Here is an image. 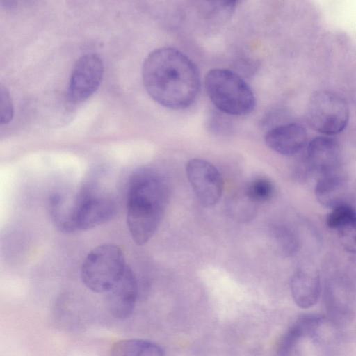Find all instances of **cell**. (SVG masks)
<instances>
[{"label":"cell","instance_id":"1","mask_svg":"<svg viewBox=\"0 0 356 356\" xmlns=\"http://www.w3.org/2000/svg\"><path fill=\"white\" fill-rule=\"evenodd\" d=\"M142 77L149 95L160 105L172 110L190 106L201 86L195 64L172 47H161L149 53L143 65Z\"/></svg>","mask_w":356,"mask_h":356},{"label":"cell","instance_id":"2","mask_svg":"<svg viewBox=\"0 0 356 356\" xmlns=\"http://www.w3.org/2000/svg\"><path fill=\"white\" fill-rule=\"evenodd\" d=\"M169 197L164 177L144 168L131 177L127 202V223L131 236L138 245L147 243L157 230Z\"/></svg>","mask_w":356,"mask_h":356},{"label":"cell","instance_id":"3","mask_svg":"<svg viewBox=\"0 0 356 356\" xmlns=\"http://www.w3.org/2000/svg\"><path fill=\"white\" fill-rule=\"evenodd\" d=\"M204 87L213 104L225 113L244 115L254 108L252 90L234 71L222 68L210 70L204 78Z\"/></svg>","mask_w":356,"mask_h":356},{"label":"cell","instance_id":"4","mask_svg":"<svg viewBox=\"0 0 356 356\" xmlns=\"http://www.w3.org/2000/svg\"><path fill=\"white\" fill-rule=\"evenodd\" d=\"M127 267L123 252L118 245L103 244L87 254L82 264L81 277L85 286L92 291L106 293Z\"/></svg>","mask_w":356,"mask_h":356},{"label":"cell","instance_id":"5","mask_svg":"<svg viewBox=\"0 0 356 356\" xmlns=\"http://www.w3.org/2000/svg\"><path fill=\"white\" fill-rule=\"evenodd\" d=\"M309 125L326 135L341 132L347 126L350 117L346 100L338 94L321 90L314 92L309 100L307 112Z\"/></svg>","mask_w":356,"mask_h":356},{"label":"cell","instance_id":"6","mask_svg":"<svg viewBox=\"0 0 356 356\" xmlns=\"http://www.w3.org/2000/svg\"><path fill=\"white\" fill-rule=\"evenodd\" d=\"M115 209L111 197L91 188H83L75 197L76 230L90 229L106 222L113 217Z\"/></svg>","mask_w":356,"mask_h":356},{"label":"cell","instance_id":"7","mask_svg":"<svg viewBox=\"0 0 356 356\" xmlns=\"http://www.w3.org/2000/svg\"><path fill=\"white\" fill-rule=\"evenodd\" d=\"M186 172L202 205L212 207L218 202L222 194L223 179L213 164L204 159H193L187 163Z\"/></svg>","mask_w":356,"mask_h":356},{"label":"cell","instance_id":"8","mask_svg":"<svg viewBox=\"0 0 356 356\" xmlns=\"http://www.w3.org/2000/svg\"><path fill=\"white\" fill-rule=\"evenodd\" d=\"M104 75V64L95 54L82 56L74 66L67 95L70 102L79 103L90 97L99 88Z\"/></svg>","mask_w":356,"mask_h":356},{"label":"cell","instance_id":"9","mask_svg":"<svg viewBox=\"0 0 356 356\" xmlns=\"http://www.w3.org/2000/svg\"><path fill=\"white\" fill-rule=\"evenodd\" d=\"M306 161L318 178L339 172L341 151L339 143L327 136L314 138L307 145Z\"/></svg>","mask_w":356,"mask_h":356},{"label":"cell","instance_id":"10","mask_svg":"<svg viewBox=\"0 0 356 356\" xmlns=\"http://www.w3.org/2000/svg\"><path fill=\"white\" fill-rule=\"evenodd\" d=\"M105 293L107 307L115 318L123 319L131 314L137 299L138 283L129 266L120 278Z\"/></svg>","mask_w":356,"mask_h":356},{"label":"cell","instance_id":"11","mask_svg":"<svg viewBox=\"0 0 356 356\" xmlns=\"http://www.w3.org/2000/svg\"><path fill=\"white\" fill-rule=\"evenodd\" d=\"M307 138L305 128L295 122L283 124L270 129L265 136L266 145L282 155H293L305 145Z\"/></svg>","mask_w":356,"mask_h":356},{"label":"cell","instance_id":"12","mask_svg":"<svg viewBox=\"0 0 356 356\" xmlns=\"http://www.w3.org/2000/svg\"><path fill=\"white\" fill-rule=\"evenodd\" d=\"M292 298L300 308L307 309L318 302L321 293V284L316 270L300 268L292 275L290 282Z\"/></svg>","mask_w":356,"mask_h":356},{"label":"cell","instance_id":"13","mask_svg":"<svg viewBox=\"0 0 356 356\" xmlns=\"http://www.w3.org/2000/svg\"><path fill=\"white\" fill-rule=\"evenodd\" d=\"M321 323V317L316 315L305 314L300 316L280 339L277 354L280 356L289 355L301 338L314 335Z\"/></svg>","mask_w":356,"mask_h":356},{"label":"cell","instance_id":"14","mask_svg":"<svg viewBox=\"0 0 356 356\" xmlns=\"http://www.w3.org/2000/svg\"><path fill=\"white\" fill-rule=\"evenodd\" d=\"M49 211L54 225L60 231L71 233L75 227V195L56 193L49 200Z\"/></svg>","mask_w":356,"mask_h":356},{"label":"cell","instance_id":"15","mask_svg":"<svg viewBox=\"0 0 356 356\" xmlns=\"http://www.w3.org/2000/svg\"><path fill=\"white\" fill-rule=\"evenodd\" d=\"M346 188L345 178L340 172L321 177L316 184V197L321 204L332 209L343 203Z\"/></svg>","mask_w":356,"mask_h":356},{"label":"cell","instance_id":"16","mask_svg":"<svg viewBox=\"0 0 356 356\" xmlns=\"http://www.w3.org/2000/svg\"><path fill=\"white\" fill-rule=\"evenodd\" d=\"M111 356H164L161 346L143 339H124L113 344Z\"/></svg>","mask_w":356,"mask_h":356},{"label":"cell","instance_id":"17","mask_svg":"<svg viewBox=\"0 0 356 356\" xmlns=\"http://www.w3.org/2000/svg\"><path fill=\"white\" fill-rule=\"evenodd\" d=\"M274 193V187L270 180L259 177L251 181L245 188V195L252 203L269 200Z\"/></svg>","mask_w":356,"mask_h":356},{"label":"cell","instance_id":"18","mask_svg":"<svg viewBox=\"0 0 356 356\" xmlns=\"http://www.w3.org/2000/svg\"><path fill=\"white\" fill-rule=\"evenodd\" d=\"M356 217V210L349 204L342 203L332 208L327 216L328 227L339 229Z\"/></svg>","mask_w":356,"mask_h":356},{"label":"cell","instance_id":"19","mask_svg":"<svg viewBox=\"0 0 356 356\" xmlns=\"http://www.w3.org/2000/svg\"><path fill=\"white\" fill-rule=\"evenodd\" d=\"M341 245L348 252L356 254V217L337 229Z\"/></svg>","mask_w":356,"mask_h":356},{"label":"cell","instance_id":"20","mask_svg":"<svg viewBox=\"0 0 356 356\" xmlns=\"http://www.w3.org/2000/svg\"><path fill=\"white\" fill-rule=\"evenodd\" d=\"M1 124H8L13 115V106L10 94L7 89L1 86Z\"/></svg>","mask_w":356,"mask_h":356},{"label":"cell","instance_id":"21","mask_svg":"<svg viewBox=\"0 0 356 356\" xmlns=\"http://www.w3.org/2000/svg\"><path fill=\"white\" fill-rule=\"evenodd\" d=\"M275 238L281 247L287 251L293 249V240L291 235L285 229L278 228L275 231Z\"/></svg>","mask_w":356,"mask_h":356}]
</instances>
